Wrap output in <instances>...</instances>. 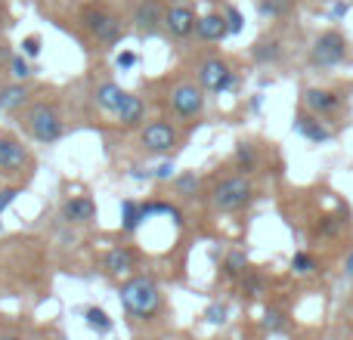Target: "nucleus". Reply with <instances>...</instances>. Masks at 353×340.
<instances>
[{
	"mask_svg": "<svg viewBox=\"0 0 353 340\" xmlns=\"http://www.w3.org/2000/svg\"><path fill=\"white\" fill-rule=\"evenodd\" d=\"M10 74H12L16 81H28V78H31V65H28V59H25L22 53L10 59Z\"/></svg>",
	"mask_w": 353,
	"mask_h": 340,
	"instance_id": "nucleus-26",
	"label": "nucleus"
},
{
	"mask_svg": "<svg viewBox=\"0 0 353 340\" xmlns=\"http://www.w3.org/2000/svg\"><path fill=\"white\" fill-rule=\"evenodd\" d=\"M19 195H22V192H19V189H0V213H3L6 211V207H10L12 204V201H16L19 198Z\"/></svg>",
	"mask_w": 353,
	"mask_h": 340,
	"instance_id": "nucleus-34",
	"label": "nucleus"
},
{
	"mask_svg": "<svg viewBox=\"0 0 353 340\" xmlns=\"http://www.w3.org/2000/svg\"><path fill=\"white\" fill-rule=\"evenodd\" d=\"M205 109V90L195 84H180L171 90V111L176 118H199Z\"/></svg>",
	"mask_w": 353,
	"mask_h": 340,
	"instance_id": "nucleus-6",
	"label": "nucleus"
},
{
	"mask_svg": "<svg viewBox=\"0 0 353 340\" xmlns=\"http://www.w3.org/2000/svg\"><path fill=\"white\" fill-rule=\"evenodd\" d=\"M254 167H257L254 146H248V142H239V146H236V170H242V176H245V173H251Z\"/></svg>",
	"mask_w": 353,
	"mask_h": 340,
	"instance_id": "nucleus-23",
	"label": "nucleus"
},
{
	"mask_svg": "<svg viewBox=\"0 0 353 340\" xmlns=\"http://www.w3.org/2000/svg\"><path fill=\"white\" fill-rule=\"evenodd\" d=\"M62 115L56 105H47V103H37L31 105L28 111V134L34 136L37 142H43V146H50V142H56L62 136Z\"/></svg>",
	"mask_w": 353,
	"mask_h": 340,
	"instance_id": "nucleus-3",
	"label": "nucleus"
},
{
	"mask_svg": "<svg viewBox=\"0 0 353 340\" xmlns=\"http://www.w3.org/2000/svg\"><path fill=\"white\" fill-rule=\"evenodd\" d=\"M347 10H350V6L344 3V0H338V3L329 10V16H332V19H344V16H347Z\"/></svg>",
	"mask_w": 353,
	"mask_h": 340,
	"instance_id": "nucleus-38",
	"label": "nucleus"
},
{
	"mask_svg": "<svg viewBox=\"0 0 353 340\" xmlns=\"http://www.w3.org/2000/svg\"><path fill=\"white\" fill-rule=\"evenodd\" d=\"M276 56H279V43L276 41H263V43H257L254 47V59L257 62H273Z\"/></svg>",
	"mask_w": 353,
	"mask_h": 340,
	"instance_id": "nucleus-27",
	"label": "nucleus"
},
{
	"mask_svg": "<svg viewBox=\"0 0 353 340\" xmlns=\"http://www.w3.org/2000/svg\"><path fill=\"white\" fill-rule=\"evenodd\" d=\"M304 103L313 115H332V111L341 109V96L335 90H323V87H310L304 93Z\"/></svg>",
	"mask_w": 353,
	"mask_h": 340,
	"instance_id": "nucleus-11",
	"label": "nucleus"
},
{
	"mask_svg": "<svg viewBox=\"0 0 353 340\" xmlns=\"http://www.w3.org/2000/svg\"><path fill=\"white\" fill-rule=\"evenodd\" d=\"M0 340H22V337H16V334H3Z\"/></svg>",
	"mask_w": 353,
	"mask_h": 340,
	"instance_id": "nucleus-40",
	"label": "nucleus"
},
{
	"mask_svg": "<svg viewBox=\"0 0 353 340\" xmlns=\"http://www.w3.org/2000/svg\"><path fill=\"white\" fill-rule=\"evenodd\" d=\"M282 325H285V316H282L279 310H267V312H263V328H267V331H282Z\"/></svg>",
	"mask_w": 353,
	"mask_h": 340,
	"instance_id": "nucleus-30",
	"label": "nucleus"
},
{
	"mask_svg": "<svg viewBox=\"0 0 353 340\" xmlns=\"http://www.w3.org/2000/svg\"><path fill=\"white\" fill-rule=\"evenodd\" d=\"M134 22H137V28H140L143 34H152L159 25H165V12L159 10V3H155V0H146V3L137 6Z\"/></svg>",
	"mask_w": 353,
	"mask_h": 340,
	"instance_id": "nucleus-15",
	"label": "nucleus"
},
{
	"mask_svg": "<svg viewBox=\"0 0 353 340\" xmlns=\"http://www.w3.org/2000/svg\"><path fill=\"white\" fill-rule=\"evenodd\" d=\"M84 319H87V328H93L97 334H109V331H112V319H109V312L99 310V306H90V310L84 312Z\"/></svg>",
	"mask_w": 353,
	"mask_h": 340,
	"instance_id": "nucleus-22",
	"label": "nucleus"
},
{
	"mask_svg": "<svg viewBox=\"0 0 353 340\" xmlns=\"http://www.w3.org/2000/svg\"><path fill=\"white\" fill-rule=\"evenodd\" d=\"M115 65H118V68H121V72H130V68H134V65H137V53H128V50H124V53H118Z\"/></svg>",
	"mask_w": 353,
	"mask_h": 340,
	"instance_id": "nucleus-36",
	"label": "nucleus"
},
{
	"mask_svg": "<svg viewBox=\"0 0 353 340\" xmlns=\"http://www.w3.org/2000/svg\"><path fill=\"white\" fill-rule=\"evenodd\" d=\"M140 142H143V149H146V152L168 155V152H174V146H176V130L168 121H152V124H146V127H143Z\"/></svg>",
	"mask_w": 353,
	"mask_h": 340,
	"instance_id": "nucleus-7",
	"label": "nucleus"
},
{
	"mask_svg": "<svg viewBox=\"0 0 353 340\" xmlns=\"http://www.w3.org/2000/svg\"><path fill=\"white\" fill-rule=\"evenodd\" d=\"M344 273H347L350 279H353V251H350L347 257H344Z\"/></svg>",
	"mask_w": 353,
	"mask_h": 340,
	"instance_id": "nucleus-39",
	"label": "nucleus"
},
{
	"mask_svg": "<svg viewBox=\"0 0 353 340\" xmlns=\"http://www.w3.org/2000/svg\"><path fill=\"white\" fill-rule=\"evenodd\" d=\"M97 217V204H93L90 198H68L65 204H62V220H68V223H90V220Z\"/></svg>",
	"mask_w": 353,
	"mask_h": 340,
	"instance_id": "nucleus-16",
	"label": "nucleus"
},
{
	"mask_svg": "<svg viewBox=\"0 0 353 340\" xmlns=\"http://www.w3.org/2000/svg\"><path fill=\"white\" fill-rule=\"evenodd\" d=\"M251 198H254V186H251L242 173L220 180L217 186H214V192H211V204L217 207V211H223V213L242 211V207L251 204Z\"/></svg>",
	"mask_w": 353,
	"mask_h": 340,
	"instance_id": "nucleus-2",
	"label": "nucleus"
},
{
	"mask_svg": "<svg viewBox=\"0 0 353 340\" xmlns=\"http://www.w3.org/2000/svg\"><path fill=\"white\" fill-rule=\"evenodd\" d=\"M294 130H298L307 142H329L332 140V130L323 127V121H319V118H313V115H298Z\"/></svg>",
	"mask_w": 353,
	"mask_h": 340,
	"instance_id": "nucleus-17",
	"label": "nucleus"
},
{
	"mask_svg": "<svg viewBox=\"0 0 353 340\" xmlns=\"http://www.w3.org/2000/svg\"><path fill=\"white\" fill-rule=\"evenodd\" d=\"M103 266H105V273L109 275H130L137 269V254L130 248H112L109 254L103 257Z\"/></svg>",
	"mask_w": 353,
	"mask_h": 340,
	"instance_id": "nucleus-12",
	"label": "nucleus"
},
{
	"mask_svg": "<svg viewBox=\"0 0 353 340\" xmlns=\"http://www.w3.org/2000/svg\"><path fill=\"white\" fill-rule=\"evenodd\" d=\"M245 269H248V254H245V251H230L223 260L226 279H239V275H245Z\"/></svg>",
	"mask_w": 353,
	"mask_h": 340,
	"instance_id": "nucleus-21",
	"label": "nucleus"
},
{
	"mask_svg": "<svg viewBox=\"0 0 353 340\" xmlns=\"http://www.w3.org/2000/svg\"><path fill=\"white\" fill-rule=\"evenodd\" d=\"M84 22L103 43H115L118 37H121V19H118L115 12H109V10L90 6V10L84 12Z\"/></svg>",
	"mask_w": 353,
	"mask_h": 340,
	"instance_id": "nucleus-8",
	"label": "nucleus"
},
{
	"mask_svg": "<svg viewBox=\"0 0 353 340\" xmlns=\"http://www.w3.org/2000/svg\"><path fill=\"white\" fill-rule=\"evenodd\" d=\"M121 220H124V223H121L124 232H137V229H140V223H143L146 217H143L140 204L128 198V201H121Z\"/></svg>",
	"mask_w": 353,
	"mask_h": 340,
	"instance_id": "nucleus-20",
	"label": "nucleus"
},
{
	"mask_svg": "<svg viewBox=\"0 0 353 340\" xmlns=\"http://www.w3.org/2000/svg\"><path fill=\"white\" fill-rule=\"evenodd\" d=\"M176 186H180L183 195H192L195 189H199V180H195V173H183L180 180H176Z\"/></svg>",
	"mask_w": 353,
	"mask_h": 340,
	"instance_id": "nucleus-33",
	"label": "nucleus"
},
{
	"mask_svg": "<svg viewBox=\"0 0 353 340\" xmlns=\"http://www.w3.org/2000/svg\"><path fill=\"white\" fill-rule=\"evenodd\" d=\"M22 56L25 59H34V56H41V37L37 34H28L22 41Z\"/></svg>",
	"mask_w": 353,
	"mask_h": 340,
	"instance_id": "nucleus-31",
	"label": "nucleus"
},
{
	"mask_svg": "<svg viewBox=\"0 0 353 340\" xmlns=\"http://www.w3.org/2000/svg\"><path fill=\"white\" fill-rule=\"evenodd\" d=\"M338 229H341V220L338 217H323V223H319V232H323V235H335Z\"/></svg>",
	"mask_w": 353,
	"mask_h": 340,
	"instance_id": "nucleus-35",
	"label": "nucleus"
},
{
	"mask_svg": "<svg viewBox=\"0 0 353 340\" xmlns=\"http://www.w3.org/2000/svg\"><path fill=\"white\" fill-rule=\"evenodd\" d=\"M195 22H199V16H195V10L186 3H176L171 10H165V28L171 37H180L183 41V37L195 34Z\"/></svg>",
	"mask_w": 353,
	"mask_h": 340,
	"instance_id": "nucleus-9",
	"label": "nucleus"
},
{
	"mask_svg": "<svg viewBox=\"0 0 353 340\" xmlns=\"http://www.w3.org/2000/svg\"><path fill=\"white\" fill-rule=\"evenodd\" d=\"M155 180H171V176H174V164H171V161H161V164L159 167H155Z\"/></svg>",
	"mask_w": 353,
	"mask_h": 340,
	"instance_id": "nucleus-37",
	"label": "nucleus"
},
{
	"mask_svg": "<svg viewBox=\"0 0 353 340\" xmlns=\"http://www.w3.org/2000/svg\"><path fill=\"white\" fill-rule=\"evenodd\" d=\"M25 99H28V90H25L22 84H10L0 90V111H16L25 105Z\"/></svg>",
	"mask_w": 353,
	"mask_h": 340,
	"instance_id": "nucleus-19",
	"label": "nucleus"
},
{
	"mask_svg": "<svg viewBox=\"0 0 353 340\" xmlns=\"http://www.w3.org/2000/svg\"><path fill=\"white\" fill-rule=\"evenodd\" d=\"M205 319H208L211 325H223V322H226V306H223V304H211V306L205 310Z\"/></svg>",
	"mask_w": 353,
	"mask_h": 340,
	"instance_id": "nucleus-32",
	"label": "nucleus"
},
{
	"mask_svg": "<svg viewBox=\"0 0 353 340\" xmlns=\"http://www.w3.org/2000/svg\"><path fill=\"white\" fill-rule=\"evenodd\" d=\"M347 59V41L338 31H325L316 37V43L310 47V62L316 68H335Z\"/></svg>",
	"mask_w": 353,
	"mask_h": 340,
	"instance_id": "nucleus-4",
	"label": "nucleus"
},
{
	"mask_svg": "<svg viewBox=\"0 0 353 340\" xmlns=\"http://www.w3.org/2000/svg\"><path fill=\"white\" fill-rule=\"evenodd\" d=\"M28 164V149L12 136H0V173H22Z\"/></svg>",
	"mask_w": 353,
	"mask_h": 340,
	"instance_id": "nucleus-10",
	"label": "nucleus"
},
{
	"mask_svg": "<svg viewBox=\"0 0 353 340\" xmlns=\"http://www.w3.org/2000/svg\"><path fill=\"white\" fill-rule=\"evenodd\" d=\"M0 229H3V226H0Z\"/></svg>",
	"mask_w": 353,
	"mask_h": 340,
	"instance_id": "nucleus-41",
	"label": "nucleus"
},
{
	"mask_svg": "<svg viewBox=\"0 0 353 340\" xmlns=\"http://www.w3.org/2000/svg\"><path fill=\"white\" fill-rule=\"evenodd\" d=\"M242 291H245V297H257V294L263 291V279H261V275H248V273H245Z\"/></svg>",
	"mask_w": 353,
	"mask_h": 340,
	"instance_id": "nucleus-29",
	"label": "nucleus"
},
{
	"mask_svg": "<svg viewBox=\"0 0 353 340\" xmlns=\"http://www.w3.org/2000/svg\"><path fill=\"white\" fill-rule=\"evenodd\" d=\"M226 28H230V34H242V28H245L242 10H236V6H230V10H226Z\"/></svg>",
	"mask_w": 353,
	"mask_h": 340,
	"instance_id": "nucleus-28",
	"label": "nucleus"
},
{
	"mask_svg": "<svg viewBox=\"0 0 353 340\" xmlns=\"http://www.w3.org/2000/svg\"><path fill=\"white\" fill-rule=\"evenodd\" d=\"M195 34H199L201 41H208V43L223 41V37L230 34V28H226V16H220V12L199 16V22H195Z\"/></svg>",
	"mask_w": 353,
	"mask_h": 340,
	"instance_id": "nucleus-13",
	"label": "nucleus"
},
{
	"mask_svg": "<svg viewBox=\"0 0 353 340\" xmlns=\"http://www.w3.org/2000/svg\"><path fill=\"white\" fill-rule=\"evenodd\" d=\"M236 84V74L230 72L223 59H205L199 65V87L208 93H226Z\"/></svg>",
	"mask_w": 353,
	"mask_h": 340,
	"instance_id": "nucleus-5",
	"label": "nucleus"
},
{
	"mask_svg": "<svg viewBox=\"0 0 353 340\" xmlns=\"http://www.w3.org/2000/svg\"><path fill=\"white\" fill-rule=\"evenodd\" d=\"M93 99H97V105L103 111H112V115H118V111H121V105H124V99H128V93H124L118 84L105 81V84H99L97 90H93Z\"/></svg>",
	"mask_w": 353,
	"mask_h": 340,
	"instance_id": "nucleus-14",
	"label": "nucleus"
},
{
	"mask_svg": "<svg viewBox=\"0 0 353 340\" xmlns=\"http://www.w3.org/2000/svg\"><path fill=\"white\" fill-rule=\"evenodd\" d=\"M143 115H146V103H143L140 96H134V93H128L121 111H118V121H121L124 127H137V124L143 121Z\"/></svg>",
	"mask_w": 353,
	"mask_h": 340,
	"instance_id": "nucleus-18",
	"label": "nucleus"
},
{
	"mask_svg": "<svg viewBox=\"0 0 353 340\" xmlns=\"http://www.w3.org/2000/svg\"><path fill=\"white\" fill-rule=\"evenodd\" d=\"M263 16H288L292 12V0H261Z\"/></svg>",
	"mask_w": 353,
	"mask_h": 340,
	"instance_id": "nucleus-25",
	"label": "nucleus"
},
{
	"mask_svg": "<svg viewBox=\"0 0 353 340\" xmlns=\"http://www.w3.org/2000/svg\"><path fill=\"white\" fill-rule=\"evenodd\" d=\"M121 306L130 312L134 319H152L161 306V291L149 275H134L121 285Z\"/></svg>",
	"mask_w": 353,
	"mask_h": 340,
	"instance_id": "nucleus-1",
	"label": "nucleus"
},
{
	"mask_svg": "<svg viewBox=\"0 0 353 340\" xmlns=\"http://www.w3.org/2000/svg\"><path fill=\"white\" fill-rule=\"evenodd\" d=\"M292 269H294V275H310V273H316V260L307 251H298L292 257Z\"/></svg>",
	"mask_w": 353,
	"mask_h": 340,
	"instance_id": "nucleus-24",
	"label": "nucleus"
}]
</instances>
